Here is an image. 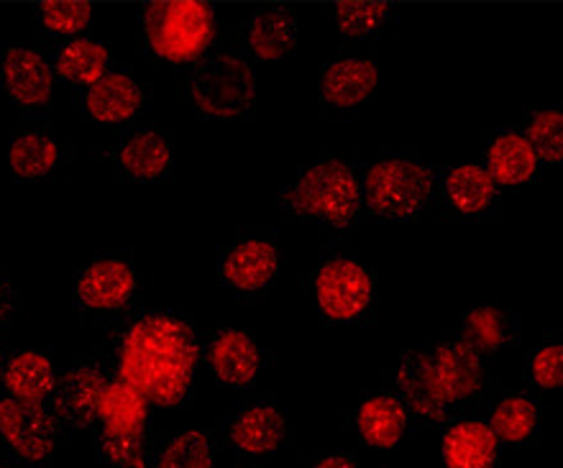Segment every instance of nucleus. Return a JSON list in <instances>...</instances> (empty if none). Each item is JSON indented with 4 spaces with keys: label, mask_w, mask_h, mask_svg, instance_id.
Here are the masks:
<instances>
[{
    "label": "nucleus",
    "mask_w": 563,
    "mask_h": 468,
    "mask_svg": "<svg viewBox=\"0 0 563 468\" xmlns=\"http://www.w3.org/2000/svg\"><path fill=\"white\" fill-rule=\"evenodd\" d=\"M0 435L26 461H46L57 446V427L42 404L0 400Z\"/></svg>",
    "instance_id": "7"
},
{
    "label": "nucleus",
    "mask_w": 563,
    "mask_h": 468,
    "mask_svg": "<svg viewBox=\"0 0 563 468\" xmlns=\"http://www.w3.org/2000/svg\"><path fill=\"white\" fill-rule=\"evenodd\" d=\"M445 190H449V200L461 213H479L495 198L492 177L479 167L453 169L449 182H445Z\"/></svg>",
    "instance_id": "27"
},
{
    "label": "nucleus",
    "mask_w": 563,
    "mask_h": 468,
    "mask_svg": "<svg viewBox=\"0 0 563 468\" xmlns=\"http://www.w3.org/2000/svg\"><path fill=\"white\" fill-rule=\"evenodd\" d=\"M92 8L88 3H42L38 19L54 34H77L90 23Z\"/></svg>",
    "instance_id": "34"
},
{
    "label": "nucleus",
    "mask_w": 563,
    "mask_h": 468,
    "mask_svg": "<svg viewBox=\"0 0 563 468\" xmlns=\"http://www.w3.org/2000/svg\"><path fill=\"white\" fill-rule=\"evenodd\" d=\"M254 75L244 59L218 54L190 80L192 105L210 119H239L254 105Z\"/></svg>",
    "instance_id": "4"
},
{
    "label": "nucleus",
    "mask_w": 563,
    "mask_h": 468,
    "mask_svg": "<svg viewBox=\"0 0 563 468\" xmlns=\"http://www.w3.org/2000/svg\"><path fill=\"white\" fill-rule=\"evenodd\" d=\"M246 42L262 59H279L295 46V19L287 11H260L249 21Z\"/></svg>",
    "instance_id": "21"
},
{
    "label": "nucleus",
    "mask_w": 563,
    "mask_h": 468,
    "mask_svg": "<svg viewBox=\"0 0 563 468\" xmlns=\"http://www.w3.org/2000/svg\"><path fill=\"white\" fill-rule=\"evenodd\" d=\"M538 156L530 144L518 134L499 136L489 149V169L503 185H520L533 177Z\"/></svg>",
    "instance_id": "24"
},
{
    "label": "nucleus",
    "mask_w": 563,
    "mask_h": 468,
    "mask_svg": "<svg viewBox=\"0 0 563 468\" xmlns=\"http://www.w3.org/2000/svg\"><path fill=\"white\" fill-rule=\"evenodd\" d=\"M563 379V350L561 346H549L538 350L533 358V381L543 389L559 387Z\"/></svg>",
    "instance_id": "35"
},
{
    "label": "nucleus",
    "mask_w": 563,
    "mask_h": 468,
    "mask_svg": "<svg viewBox=\"0 0 563 468\" xmlns=\"http://www.w3.org/2000/svg\"><path fill=\"white\" fill-rule=\"evenodd\" d=\"M536 156H543L549 161L561 159L563 149V115L559 111L538 113L528 126V138Z\"/></svg>",
    "instance_id": "32"
},
{
    "label": "nucleus",
    "mask_w": 563,
    "mask_h": 468,
    "mask_svg": "<svg viewBox=\"0 0 563 468\" xmlns=\"http://www.w3.org/2000/svg\"><path fill=\"white\" fill-rule=\"evenodd\" d=\"M0 85L19 105H44L52 98V73L42 54L26 46H11L0 57Z\"/></svg>",
    "instance_id": "8"
},
{
    "label": "nucleus",
    "mask_w": 563,
    "mask_h": 468,
    "mask_svg": "<svg viewBox=\"0 0 563 468\" xmlns=\"http://www.w3.org/2000/svg\"><path fill=\"white\" fill-rule=\"evenodd\" d=\"M136 290V277L129 264L119 259H100L90 264L77 279V300L88 310H119Z\"/></svg>",
    "instance_id": "9"
},
{
    "label": "nucleus",
    "mask_w": 563,
    "mask_h": 468,
    "mask_svg": "<svg viewBox=\"0 0 563 468\" xmlns=\"http://www.w3.org/2000/svg\"><path fill=\"white\" fill-rule=\"evenodd\" d=\"M0 361H3V348H0Z\"/></svg>",
    "instance_id": "39"
},
{
    "label": "nucleus",
    "mask_w": 563,
    "mask_h": 468,
    "mask_svg": "<svg viewBox=\"0 0 563 468\" xmlns=\"http://www.w3.org/2000/svg\"><path fill=\"white\" fill-rule=\"evenodd\" d=\"M231 441L249 456H267L285 441V417L275 408L256 404L236 417L231 427Z\"/></svg>",
    "instance_id": "15"
},
{
    "label": "nucleus",
    "mask_w": 563,
    "mask_h": 468,
    "mask_svg": "<svg viewBox=\"0 0 563 468\" xmlns=\"http://www.w3.org/2000/svg\"><path fill=\"white\" fill-rule=\"evenodd\" d=\"M358 431L369 446L389 448L405 431V410L393 397H372L358 410Z\"/></svg>",
    "instance_id": "22"
},
{
    "label": "nucleus",
    "mask_w": 563,
    "mask_h": 468,
    "mask_svg": "<svg viewBox=\"0 0 563 468\" xmlns=\"http://www.w3.org/2000/svg\"><path fill=\"white\" fill-rule=\"evenodd\" d=\"M536 425L538 410L526 397H507L497 404L495 415H492V433L510 443L526 441L536 431Z\"/></svg>",
    "instance_id": "28"
},
{
    "label": "nucleus",
    "mask_w": 563,
    "mask_h": 468,
    "mask_svg": "<svg viewBox=\"0 0 563 468\" xmlns=\"http://www.w3.org/2000/svg\"><path fill=\"white\" fill-rule=\"evenodd\" d=\"M374 285L369 271L351 259H333L318 271L316 298L320 310L333 320L362 315L369 308Z\"/></svg>",
    "instance_id": "6"
},
{
    "label": "nucleus",
    "mask_w": 563,
    "mask_h": 468,
    "mask_svg": "<svg viewBox=\"0 0 563 468\" xmlns=\"http://www.w3.org/2000/svg\"><path fill=\"white\" fill-rule=\"evenodd\" d=\"M169 144L156 131H139L119 149V164L129 177L154 179L169 169Z\"/></svg>",
    "instance_id": "20"
},
{
    "label": "nucleus",
    "mask_w": 563,
    "mask_h": 468,
    "mask_svg": "<svg viewBox=\"0 0 563 468\" xmlns=\"http://www.w3.org/2000/svg\"><path fill=\"white\" fill-rule=\"evenodd\" d=\"M154 468H216L213 450L200 431H185L172 438Z\"/></svg>",
    "instance_id": "29"
},
{
    "label": "nucleus",
    "mask_w": 563,
    "mask_h": 468,
    "mask_svg": "<svg viewBox=\"0 0 563 468\" xmlns=\"http://www.w3.org/2000/svg\"><path fill=\"white\" fill-rule=\"evenodd\" d=\"M21 308V292L15 290V285L0 271V331L19 315Z\"/></svg>",
    "instance_id": "36"
},
{
    "label": "nucleus",
    "mask_w": 563,
    "mask_h": 468,
    "mask_svg": "<svg viewBox=\"0 0 563 468\" xmlns=\"http://www.w3.org/2000/svg\"><path fill=\"white\" fill-rule=\"evenodd\" d=\"M106 392V381L96 369L69 371L54 397V408L67 423L88 425L98 417L100 397Z\"/></svg>",
    "instance_id": "14"
},
{
    "label": "nucleus",
    "mask_w": 563,
    "mask_h": 468,
    "mask_svg": "<svg viewBox=\"0 0 563 468\" xmlns=\"http://www.w3.org/2000/svg\"><path fill=\"white\" fill-rule=\"evenodd\" d=\"M3 385L13 400L38 404L54 389L52 361L38 350H21L5 364Z\"/></svg>",
    "instance_id": "18"
},
{
    "label": "nucleus",
    "mask_w": 563,
    "mask_h": 468,
    "mask_svg": "<svg viewBox=\"0 0 563 468\" xmlns=\"http://www.w3.org/2000/svg\"><path fill=\"white\" fill-rule=\"evenodd\" d=\"M103 456L119 468H144L146 464V435L144 431H106Z\"/></svg>",
    "instance_id": "30"
},
{
    "label": "nucleus",
    "mask_w": 563,
    "mask_h": 468,
    "mask_svg": "<svg viewBox=\"0 0 563 468\" xmlns=\"http://www.w3.org/2000/svg\"><path fill=\"white\" fill-rule=\"evenodd\" d=\"M285 205L295 215L323 218L328 223L343 225L358 210V182L343 161H320L289 187Z\"/></svg>",
    "instance_id": "3"
},
{
    "label": "nucleus",
    "mask_w": 563,
    "mask_h": 468,
    "mask_svg": "<svg viewBox=\"0 0 563 468\" xmlns=\"http://www.w3.org/2000/svg\"><path fill=\"white\" fill-rule=\"evenodd\" d=\"M397 379H400L402 394L408 397V402L412 404V410H416L418 415L433 420H441L445 415L449 402H445L443 389L438 385L433 358L422 354L408 356L400 366Z\"/></svg>",
    "instance_id": "16"
},
{
    "label": "nucleus",
    "mask_w": 563,
    "mask_h": 468,
    "mask_svg": "<svg viewBox=\"0 0 563 468\" xmlns=\"http://www.w3.org/2000/svg\"><path fill=\"white\" fill-rule=\"evenodd\" d=\"M377 77V65L369 59H339L320 77V98L333 108H354L372 96Z\"/></svg>",
    "instance_id": "11"
},
{
    "label": "nucleus",
    "mask_w": 563,
    "mask_h": 468,
    "mask_svg": "<svg viewBox=\"0 0 563 468\" xmlns=\"http://www.w3.org/2000/svg\"><path fill=\"white\" fill-rule=\"evenodd\" d=\"M316 468H356V466L351 464L349 458H343V456H328Z\"/></svg>",
    "instance_id": "37"
},
{
    "label": "nucleus",
    "mask_w": 563,
    "mask_h": 468,
    "mask_svg": "<svg viewBox=\"0 0 563 468\" xmlns=\"http://www.w3.org/2000/svg\"><path fill=\"white\" fill-rule=\"evenodd\" d=\"M85 105L100 123H121L141 108V88L126 75H106L103 80L90 85Z\"/></svg>",
    "instance_id": "19"
},
{
    "label": "nucleus",
    "mask_w": 563,
    "mask_h": 468,
    "mask_svg": "<svg viewBox=\"0 0 563 468\" xmlns=\"http://www.w3.org/2000/svg\"><path fill=\"white\" fill-rule=\"evenodd\" d=\"M148 404L144 394H139L126 381H113L106 385V392L100 397L98 417H103L106 431H144Z\"/></svg>",
    "instance_id": "23"
},
{
    "label": "nucleus",
    "mask_w": 563,
    "mask_h": 468,
    "mask_svg": "<svg viewBox=\"0 0 563 468\" xmlns=\"http://www.w3.org/2000/svg\"><path fill=\"white\" fill-rule=\"evenodd\" d=\"M449 468H492L497 458V435L484 423H461L443 438Z\"/></svg>",
    "instance_id": "17"
},
{
    "label": "nucleus",
    "mask_w": 563,
    "mask_h": 468,
    "mask_svg": "<svg viewBox=\"0 0 563 468\" xmlns=\"http://www.w3.org/2000/svg\"><path fill=\"white\" fill-rule=\"evenodd\" d=\"M213 11L206 3H152L144 11V34L156 57L190 62L213 42Z\"/></svg>",
    "instance_id": "2"
},
{
    "label": "nucleus",
    "mask_w": 563,
    "mask_h": 468,
    "mask_svg": "<svg viewBox=\"0 0 563 468\" xmlns=\"http://www.w3.org/2000/svg\"><path fill=\"white\" fill-rule=\"evenodd\" d=\"M279 256L267 238L241 241L225 254L221 275L239 292H260L277 277Z\"/></svg>",
    "instance_id": "10"
},
{
    "label": "nucleus",
    "mask_w": 563,
    "mask_h": 468,
    "mask_svg": "<svg viewBox=\"0 0 563 468\" xmlns=\"http://www.w3.org/2000/svg\"><path fill=\"white\" fill-rule=\"evenodd\" d=\"M208 364L223 385L244 387L260 371V348L244 331H225L210 343Z\"/></svg>",
    "instance_id": "13"
},
{
    "label": "nucleus",
    "mask_w": 563,
    "mask_h": 468,
    "mask_svg": "<svg viewBox=\"0 0 563 468\" xmlns=\"http://www.w3.org/2000/svg\"><path fill=\"white\" fill-rule=\"evenodd\" d=\"M433 369L438 385L443 389L445 402H461L479 392L482 364L476 350L468 343H443L435 350Z\"/></svg>",
    "instance_id": "12"
},
{
    "label": "nucleus",
    "mask_w": 563,
    "mask_h": 468,
    "mask_svg": "<svg viewBox=\"0 0 563 468\" xmlns=\"http://www.w3.org/2000/svg\"><path fill=\"white\" fill-rule=\"evenodd\" d=\"M430 175L422 164L408 159H389L377 164L366 177V194L374 213L405 218L426 202Z\"/></svg>",
    "instance_id": "5"
},
{
    "label": "nucleus",
    "mask_w": 563,
    "mask_h": 468,
    "mask_svg": "<svg viewBox=\"0 0 563 468\" xmlns=\"http://www.w3.org/2000/svg\"><path fill=\"white\" fill-rule=\"evenodd\" d=\"M0 468H15V466H5V464H0Z\"/></svg>",
    "instance_id": "38"
},
{
    "label": "nucleus",
    "mask_w": 563,
    "mask_h": 468,
    "mask_svg": "<svg viewBox=\"0 0 563 468\" xmlns=\"http://www.w3.org/2000/svg\"><path fill=\"white\" fill-rule=\"evenodd\" d=\"M57 67L62 77L77 85H96L103 80V73L108 67V52L106 46L96 42H73L59 52Z\"/></svg>",
    "instance_id": "26"
},
{
    "label": "nucleus",
    "mask_w": 563,
    "mask_h": 468,
    "mask_svg": "<svg viewBox=\"0 0 563 468\" xmlns=\"http://www.w3.org/2000/svg\"><path fill=\"white\" fill-rule=\"evenodd\" d=\"M464 333L468 346L476 348H499L507 338V323L505 315L499 310L492 308H479L474 312H468L464 320Z\"/></svg>",
    "instance_id": "31"
},
{
    "label": "nucleus",
    "mask_w": 563,
    "mask_h": 468,
    "mask_svg": "<svg viewBox=\"0 0 563 468\" xmlns=\"http://www.w3.org/2000/svg\"><path fill=\"white\" fill-rule=\"evenodd\" d=\"M389 15L385 3H339L335 5V21L339 29L349 36H366Z\"/></svg>",
    "instance_id": "33"
},
{
    "label": "nucleus",
    "mask_w": 563,
    "mask_h": 468,
    "mask_svg": "<svg viewBox=\"0 0 563 468\" xmlns=\"http://www.w3.org/2000/svg\"><path fill=\"white\" fill-rule=\"evenodd\" d=\"M198 346L183 320L148 315L129 327L119 350L121 381L146 402L175 408L190 389Z\"/></svg>",
    "instance_id": "1"
},
{
    "label": "nucleus",
    "mask_w": 563,
    "mask_h": 468,
    "mask_svg": "<svg viewBox=\"0 0 563 468\" xmlns=\"http://www.w3.org/2000/svg\"><path fill=\"white\" fill-rule=\"evenodd\" d=\"M57 144L52 136L29 131L15 138L11 152H8V164L19 179H38L46 177L57 164Z\"/></svg>",
    "instance_id": "25"
}]
</instances>
